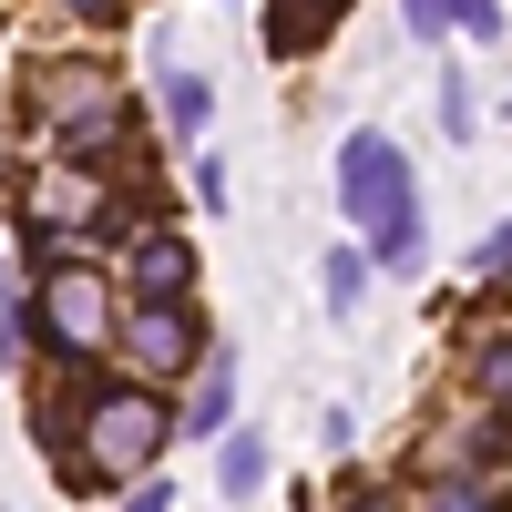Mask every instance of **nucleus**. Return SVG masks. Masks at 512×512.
Here are the masks:
<instances>
[{"instance_id": "1", "label": "nucleus", "mask_w": 512, "mask_h": 512, "mask_svg": "<svg viewBox=\"0 0 512 512\" xmlns=\"http://www.w3.org/2000/svg\"><path fill=\"white\" fill-rule=\"evenodd\" d=\"M338 205H349V226L379 236V256L390 267H420V226H410V164L390 134H349V154H338Z\"/></svg>"}, {"instance_id": "2", "label": "nucleus", "mask_w": 512, "mask_h": 512, "mask_svg": "<svg viewBox=\"0 0 512 512\" xmlns=\"http://www.w3.org/2000/svg\"><path fill=\"white\" fill-rule=\"evenodd\" d=\"M175 441V420H164V400L144 390H103L93 410H82V451H72V482H134L144 461Z\"/></svg>"}, {"instance_id": "3", "label": "nucleus", "mask_w": 512, "mask_h": 512, "mask_svg": "<svg viewBox=\"0 0 512 512\" xmlns=\"http://www.w3.org/2000/svg\"><path fill=\"white\" fill-rule=\"evenodd\" d=\"M41 328H52V349L103 359L113 349V297H103V277L93 267H52V277H41Z\"/></svg>"}, {"instance_id": "4", "label": "nucleus", "mask_w": 512, "mask_h": 512, "mask_svg": "<svg viewBox=\"0 0 512 512\" xmlns=\"http://www.w3.org/2000/svg\"><path fill=\"white\" fill-rule=\"evenodd\" d=\"M41 123H62L72 144H113L123 134V103H113V82L93 62H62V72H41Z\"/></svg>"}, {"instance_id": "5", "label": "nucleus", "mask_w": 512, "mask_h": 512, "mask_svg": "<svg viewBox=\"0 0 512 512\" xmlns=\"http://www.w3.org/2000/svg\"><path fill=\"white\" fill-rule=\"evenodd\" d=\"M113 349H123V359H134L144 379H164V369H185V359H195V328H185L175 308H144L134 328H123V338H113Z\"/></svg>"}, {"instance_id": "6", "label": "nucleus", "mask_w": 512, "mask_h": 512, "mask_svg": "<svg viewBox=\"0 0 512 512\" xmlns=\"http://www.w3.org/2000/svg\"><path fill=\"white\" fill-rule=\"evenodd\" d=\"M82 216H103V175L62 164V175H41V185H31V226H82Z\"/></svg>"}, {"instance_id": "7", "label": "nucleus", "mask_w": 512, "mask_h": 512, "mask_svg": "<svg viewBox=\"0 0 512 512\" xmlns=\"http://www.w3.org/2000/svg\"><path fill=\"white\" fill-rule=\"evenodd\" d=\"M226 410H236V359H226V349H205L195 400H185V431H195V441H205V431H226Z\"/></svg>"}, {"instance_id": "8", "label": "nucleus", "mask_w": 512, "mask_h": 512, "mask_svg": "<svg viewBox=\"0 0 512 512\" xmlns=\"http://www.w3.org/2000/svg\"><path fill=\"white\" fill-rule=\"evenodd\" d=\"M410 31L431 41V31H472V41H502L512 21L492 11V0H410Z\"/></svg>"}, {"instance_id": "9", "label": "nucleus", "mask_w": 512, "mask_h": 512, "mask_svg": "<svg viewBox=\"0 0 512 512\" xmlns=\"http://www.w3.org/2000/svg\"><path fill=\"white\" fill-rule=\"evenodd\" d=\"M185 277H195V256H185L175 236H144V246H134V287L154 297V308H175V287H185Z\"/></svg>"}, {"instance_id": "10", "label": "nucleus", "mask_w": 512, "mask_h": 512, "mask_svg": "<svg viewBox=\"0 0 512 512\" xmlns=\"http://www.w3.org/2000/svg\"><path fill=\"white\" fill-rule=\"evenodd\" d=\"M328 21H338V0H267V52H308Z\"/></svg>"}, {"instance_id": "11", "label": "nucleus", "mask_w": 512, "mask_h": 512, "mask_svg": "<svg viewBox=\"0 0 512 512\" xmlns=\"http://www.w3.org/2000/svg\"><path fill=\"white\" fill-rule=\"evenodd\" d=\"M205 113H216V93H205L195 72H175V82H164V123H175V134H205Z\"/></svg>"}, {"instance_id": "12", "label": "nucleus", "mask_w": 512, "mask_h": 512, "mask_svg": "<svg viewBox=\"0 0 512 512\" xmlns=\"http://www.w3.org/2000/svg\"><path fill=\"white\" fill-rule=\"evenodd\" d=\"M359 287H369V267H359V256H349V246H338V256H328V308H338V318H349V308H359Z\"/></svg>"}, {"instance_id": "13", "label": "nucleus", "mask_w": 512, "mask_h": 512, "mask_svg": "<svg viewBox=\"0 0 512 512\" xmlns=\"http://www.w3.org/2000/svg\"><path fill=\"white\" fill-rule=\"evenodd\" d=\"M267 482V441H226V492H256Z\"/></svg>"}, {"instance_id": "14", "label": "nucleus", "mask_w": 512, "mask_h": 512, "mask_svg": "<svg viewBox=\"0 0 512 512\" xmlns=\"http://www.w3.org/2000/svg\"><path fill=\"white\" fill-rule=\"evenodd\" d=\"M441 512H502V492H492V482H451Z\"/></svg>"}, {"instance_id": "15", "label": "nucleus", "mask_w": 512, "mask_h": 512, "mask_svg": "<svg viewBox=\"0 0 512 512\" xmlns=\"http://www.w3.org/2000/svg\"><path fill=\"white\" fill-rule=\"evenodd\" d=\"M441 123H451V134H472V82H461V72L441 82Z\"/></svg>"}, {"instance_id": "16", "label": "nucleus", "mask_w": 512, "mask_h": 512, "mask_svg": "<svg viewBox=\"0 0 512 512\" xmlns=\"http://www.w3.org/2000/svg\"><path fill=\"white\" fill-rule=\"evenodd\" d=\"M472 369H482V390H512V349H502V338H492V349H482Z\"/></svg>"}, {"instance_id": "17", "label": "nucleus", "mask_w": 512, "mask_h": 512, "mask_svg": "<svg viewBox=\"0 0 512 512\" xmlns=\"http://www.w3.org/2000/svg\"><path fill=\"white\" fill-rule=\"evenodd\" d=\"M52 11H72V21H103V11H113V0H52Z\"/></svg>"}, {"instance_id": "18", "label": "nucleus", "mask_w": 512, "mask_h": 512, "mask_svg": "<svg viewBox=\"0 0 512 512\" xmlns=\"http://www.w3.org/2000/svg\"><path fill=\"white\" fill-rule=\"evenodd\" d=\"M492 267H512V226H502V236H492Z\"/></svg>"}, {"instance_id": "19", "label": "nucleus", "mask_w": 512, "mask_h": 512, "mask_svg": "<svg viewBox=\"0 0 512 512\" xmlns=\"http://www.w3.org/2000/svg\"><path fill=\"white\" fill-rule=\"evenodd\" d=\"M134 512H164V492H134Z\"/></svg>"}]
</instances>
